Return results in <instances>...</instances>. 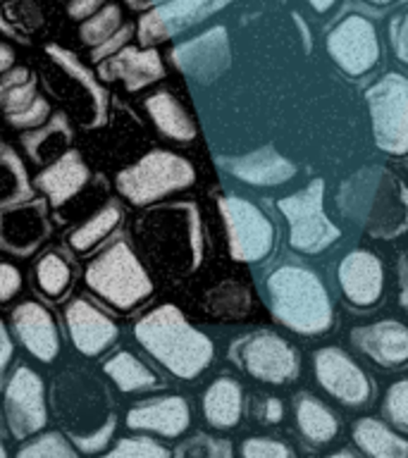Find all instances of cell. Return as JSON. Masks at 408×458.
<instances>
[{
	"label": "cell",
	"instance_id": "6da1fadb",
	"mask_svg": "<svg viewBox=\"0 0 408 458\" xmlns=\"http://www.w3.org/2000/svg\"><path fill=\"white\" fill-rule=\"evenodd\" d=\"M136 339L172 375L191 379L213 360V344L193 329L174 306L150 310L136 325Z\"/></svg>",
	"mask_w": 408,
	"mask_h": 458
},
{
	"label": "cell",
	"instance_id": "7a4b0ae2",
	"mask_svg": "<svg viewBox=\"0 0 408 458\" xmlns=\"http://www.w3.org/2000/svg\"><path fill=\"white\" fill-rule=\"evenodd\" d=\"M272 313L285 322L286 327L301 335H320L332 325V306L327 292L306 267H279L268 279Z\"/></svg>",
	"mask_w": 408,
	"mask_h": 458
},
{
	"label": "cell",
	"instance_id": "3957f363",
	"mask_svg": "<svg viewBox=\"0 0 408 458\" xmlns=\"http://www.w3.org/2000/svg\"><path fill=\"white\" fill-rule=\"evenodd\" d=\"M86 284L115 308H132L150 293V279L127 243H113L86 270Z\"/></svg>",
	"mask_w": 408,
	"mask_h": 458
},
{
	"label": "cell",
	"instance_id": "277c9868",
	"mask_svg": "<svg viewBox=\"0 0 408 458\" xmlns=\"http://www.w3.org/2000/svg\"><path fill=\"white\" fill-rule=\"evenodd\" d=\"M193 177H196L193 167L184 157L167 153V150H153L139 163L132 165L129 170L117 174V189L134 206H146L189 186Z\"/></svg>",
	"mask_w": 408,
	"mask_h": 458
},
{
	"label": "cell",
	"instance_id": "5b68a950",
	"mask_svg": "<svg viewBox=\"0 0 408 458\" xmlns=\"http://www.w3.org/2000/svg\"><path fill=\"white\" fill-rule=\"evenodd\" d=\"M322 179H315L303 191L286 196L277 203L289 222V242L301 253H322L339 239V229L322 210Z\"/></svg>",
	"mask_w": 408,
	"mask_h": 458
},
{
	"label": "cell",
	"instance_id": "8992f818",
	"mask_svg": "<svg viewBox=\"0 0 408 458\" xmlns=\"http://www.w3.org/2000/svg\"><path fill=\"white\" fill-rule=\"evenodd\" d=\"M372 114L375 141L382 150L404 156L408 148V81L392 72L365 93Z\"/></svg>",
	"mask_w": 408,
	"mask_h": 458
},
{
	"label": "cell",
	"instance_id": "52a82bcc",
	"mask_svg": "<svg viewBox=\"0 0 408 458\" xmlns=\"http://www.w3.org/2000/svg\"><path fill=\"white\" fill-rule=\"evenodd\" d=\"M220 210L225 225H227L232 256L236 260H246V263L263 260L275 242V229H272L270 220L253 203L236 199V196L222 199Z\"/></svg>",
	"mask_w": 408,
	"mask_h": 458
},
{
	"label": "cell",
	"instance_id": "ba28073f",
	"mask_svg": "<svg viewBox=\"0 0 408 458\" xmlns=\"http://www.w3.org/2000/svg\"><path fill=\"white\" fill-rule=\"evenodd\" d=\"M229 0H165L157 3L153 10L139 20V38L143 48H150L156 43L170 41L177 34L193 27L196 21L206 20Z\"/></svg>",
	"mask_w": 408,
	"mask_h": 458
},
{
	"label": "cell",
	"instance_id": "9c48e42d",
	"mask_svg": "<svg viewBox=\"0 0 408 458\" xmlns=\"http://www.w3.org/2000/svg\"><path fill=\"white\" fill-rule=\"evenodd\" d=\"M329 55L351 77H361L375 67L379 57L378 31L361 14H351L336 24L327 36Z\"/></svg>",
	"mask_w": 408,
	"mask_h": 458
},
{
	"label": "cell",
	"instance_id": "30bf717a",
	"mask_svg": "<svg viewBox=\"0 0 408 458\" xmlns=\"http://www.w3.org/2000/svg\"><path fill=\"white\" fill-rule=\"evenodd\" d=\"M5 413L17 439L34 435L46 425L43 382L34 370L17 368L5 389Z\"/></svg>",
	"mask_w": 408,
	"mask_h": 458
},
{
	"label": "cell",
	"instance_id": "8fae6325",
	"mask_svg": "<svg viewBox=\"0 0 408 458\" xmlns=\"http://www.w3.org/2000/svg\"><path fill=\"white\" fill-rule=\"evenodd\" d=\"M243 368L251 377L270 385H285L299 375V356L289 344L277 335L251 336L242 351Z\"/></svg>",
	"mask_w": 408,
	"mask_h": 458
},
{
	"label": "cell",
	"instance_id": "7c38bea8",
	"mask_svg": "<svg viewBox=\"0 0 408 458\" xmlns=\"http://www.w3.org/2000/svg\"><path fill=\"white\" fill-rule=\"evenodd\" d=\"M315 372H318V382L322 385V389L346 406H361L370 396V382L344 351H318Z\"/></svg>",
	"mask_w": 408,
	"mask_h": 458
},
{
	"label": "cell",
	"instance_id": "4fadbf2b",
	"mask_svg": "<svg viewBox=\"0 0 408 458\" xmlns=\"http://www.w3.org/2000/svg\"><path fill=\"white\" fill-rule=\"evenodd\" d=\"M172 63L193 79L208 81L227 70L229 64V38L225 27H215L191 41L179 43L172 50Z\"/></svg>",
	"mask_w": 408,
	"mask_h": 458
},
{
	"label": "cell",
	"instance_id": "5bb4252c",
	"mask_svg": "<svg viewBox=\"0 0 408 458\" xmlns=\"http://www.w3.org/2000/svg\"><path fill=\"white\" fill-rule=\"evenodd\" d=\"M98 74L107 81L122 79L129 91H136V89H143V86L153 84L163 77L165 67L160 63V55L153 48L124 46L106 60H100Z\"/></svg>",
	"mask_w": 408,
	"mask_h": 458
},
{
	"label": "cell",
	"instance_id": "9a60e30c",
	"mask_svg": "<svg viewBox=\"0 0 408 458\" xmlns=\"http://www.w3.org/2000/svg\"><path fill=\"white\" fill-rule=\"evenodd\" d=\"M339 282L346 299L356 306H372L382 296V263L368 250H353L339 265Z\"/></svg>",
	"mask_w": 408,
	"mask_h": 458
},
{
	"label": "cell",
	"instance_id": "2e32d148",
	"mask_svg": "<svg viewBox=\"0 0 408 458\" xmlns=\"http://www.w3.org/2000/svg\"><path fill=\"white\" fill-rule=\"evenodd\" d=\"M14 332L20 342L34 353L38 360H53L60 351V336L53 315L38 303H21L13 313Z\"/></svg>",
	"mask_w": 408,
	"mask_h": 458
},
{
	"label": "cell",
	"instance_id": "e0dca14e",
	"mask_svg": "<svg viewBox=\"0 0 408 458\" xmlns=\"http://www.w3.org/2000/svg\"><path fill=\"white\" fill-rule=\"evenodd\" d=\"M67 327H70L74 346L86 356H96L100 351H106L117 336V327L113 325V320L86 301L70 303Z\"/></svg>",
	"mask_w": 408,
	"mask_h": 458
},
{
	"label": "cell",
	"instance_id": "ac0fdd59",
	"mask_svg": "<svg viewBox=\"0 0 408 458\" xmlns=\"http://www.w3.org/2000/svg\"><path fill=\"white\" fill-rule=\"evenodd\" d=\"M353 342L365 356H370L378 365L396 368L408 358V332L396 320H382L370 327H361L353 332Z\"/></svg>",
	"mask_w": 408,
	"mask_h": 458
},
{
	"label": "cell",
	"instance_id": "d6986e66",
	"mask_svg": "<svg viewBox=\"0 0 408 458\" xmlns=\"http://www.w3.org/2000/svg\"><path fill=\"white\" fill-rule=\"evenodd\" d=\"M127 425L132 429H150L157 435L179 437L189 428V406L182 396L153 399L132 408L127 413Z\"/></svg>",
	"mask_w": 408,
	"mask_h": 458
},
{
	"label": "cell",
	"instance_id": "ffe728a7",
	"mask_svg": "<svg viewBox=\"0 0 408 458\" xmlns=\"http://www.w3.org/2000/svg\"><path fill=\"white\" fill-rule=\"evenodd\" d=\"M86 179H89V167L77 150H70L36 177V186L46 191L53 206H63L64 200H70L86 184Z\"/></svg>",
	"mask_w": 408,
	"mask_h": 458
},
{
	"label": "cell",
	"instance_id": "44dd1931",
	"mask_svg": "<svg viewBox=\"0 0 408 458\" xmlns=\"http://www.w3.org/2000/svg\"><path fill=\"white\" fill-rule=\"evenodd\" d=\"M232 172H234V177L243 179L249 184L275 186L289 182L293 177L296 167L286 157L275 153V150L263 148L232 160Z\"/></svg>",
	"mask_w": 408,
	"mask_h": 458
},
{
	"label": "cell",
	"instance_id": "7402d4cb",
	"mask_svg": "<svg viewBox=\"0 0 408 458\" xmlns=\"http://www.w3.org/2000/svg\"><path fill=\"white\" fill-rule=\"evenodd\" d=\"M146 107H149V114L156 122V127L165 136H170L174 141H191L193 136H196V127H193L191 117L186 114L184 107L179 106L167 91L153 93L146 100Z\"/></svg>",
	"mask_w": 408,
	"mask_h": 458
},
{
	"label": "cell",
	"instance_id": "603a6c76",
	"mask_svg": "<svg viewBox=\"0 0 408 458\" xmlns=\"http://www.w3.org/2000/svg\"><path fill=\"white\" fill-rule=\"evenodd\" d=\"M203 411L215 428H234L242 418V389L234 379L222 377L208 389Z\"/></svg>",
	"mask_w": 408,
	"mask_h": 458
},
{
	"label": "cell",
	"instance_id": "cb8c5ba5",
	"mask_svg": "<svg viewBox=\"0 0 408 458\" xmlns=\"http://www.w3.org/2000/svg\"><path fill=\"white\" fill-rule=\"evenodd\" d=\"M353 439L361 446L363 454L375 458H406L408 456V442L394 435L392 429L382 425L379 420L365 418L353 429Z\"/></svg>",
	"mask_w": 408,
	"mask_h": 458
},
{
	"label": "cell",
	"instance_id": "d4e9b609",
	"mask_svg": "<svg viewBox=\"0 0 408 458\" xmlns=\"http://www.w3.org/2000/svg\"><path fill=\"white\" fill-rule=\"evenodd\" d=\"M106 372L115 379V385L120 386L122 392H139V389H150L157 385V377L139 363L129 351H120L106 363Z\"/></svg>",
	"mask_w": 408,
	"mask_h": 458
},
{
	"label": "cell",
	"instance_id": "484cf974",
	"mask_svg": "<svg viewBox=\"0 0 408 458\" xmlns=\"http://www.w3.org/2000/svg\"><path fill=\"white\" fill-rule=\"evenodd\" d=\"M296 422L301 432L313 442H329L336 435V418L318 399L303 396L296 406Z\"/></svg>",
	"mask_w": 408,
	"mask_h": 458
},
{
	"label": "cell",
	"instance_id": "4316f807",
	"mask_svg": "<svg viewBox=\"0 0 408 458\" xmlns=\"http://www.w3.org/2000/svg\"><path fill=\"white\" fill-rule=\"evenodd\" d=\"M29 196H31V189H29V179L20 157L14 156L13 150H3L0 153V210L21 203Z\"/></svg>",
	"mask_w": 408,
	"mask_h": 458
},
{
	"label": "cell",
	"instance_id": "83f0119b",
	"mask_svg": "<svg viewBox=\"0 0 408 458\" xmlns=\"http://www.w3.org/2000/svg\"><path fill=\"white\" fill-rule=\"evenodd\" d=\"M120 217H122V213L117 206L103 208L98 215H93L91 220L84 222V225H81V227L74 232V234H72L70 243L77 250L93 249V246H96V243H98L103 236H107L110 232H113L115 225L120 222Z\"/></svg>",
	"mask_w": 408,
	"mask_h": 458
},
{
	"label": "cell",
	"instance_id": "f1b7e54d",
	"mask_svg": "<svg viewBox=\"0 0 408 458\" xmlns=\"http://www.w3.org/2000/svg\"><path fill=\"white\" fill-rule=\"evenodd\" d=\"M48 55L53 57L57 64H63L72 77H77L79 81L89 89V93H91L93 98V110H96V122H93V124H98V122L103 120V114H106V93H103V89L93 81L91 72L86 70L84 64L77 60V55H72L70 50L57 48V46H48Z\"/></svg>",
	"mask_w": 408,
	"mask_h": 458
},
{
	"label": "cell",
	"instance_id": "f546056e",
	"mask_svg": "<svg viewBox=\"0 0 408 458\" xmlns=\"http://www.w3.org/2000/svg\"><path fill=\"white\" fill-rule=\"evenodd\" d=\"M122 24V7L115 5V3H106L103 7H98L91 17H86L81 29H79V36L86 46H98L113 34L115 29Z\"/></svg>",
	"mask_w": 408,
	"mask_h": 458
},
{
	"label": "cell",
	"instance_id": "4dcf8cb0",
	"mask_svg": "<svg viewBox=\"0 0 408 458\" xmlns=\"http://www.w3.org/2000/svg\"><path fill=\"white\" fill-rule=\"evenodd\" d=\"M36 277H38V284L48 296H60L64 292V286L70 284V267L55 253H46L41 258V263L36 265Z\"/></svg>",
	"mask_w": 408,
	"mask_h": 458
},
{
	"label": "cell",
	"instance_id": "1f68e13d",
	"mask_svg": "<svg viewBox=\"0 0 408 458\" xmlns=\"http://www.w3.org/2000/svg\"><path fill=\"white\" fill-rule=\"evenodd\" d=\"M77 449H72L57 432L38 437L36 442L27 444L20 449V458H74Z\"/></svg>",
	"mask_w": 408,
	"mask_h": 458
},
{
	"label": "cell",
	"instance_id": "d6a6232c",
	"mask_svg": "<svg viewBox=\"0 0 408 458\" xmlns=\"http://www.w3.org/2000/svg\"><path fill=\"white\" fill-rule=\"evenodd\" d=\"M110 458H165L170 456V451L160 446L149 437H129L122 439L113 451H107Z\"/></svg>",
	"mask_w": 408,
	"mask_h": 458
},
{
	"label": "cell",
	"instance_id": "836d02e7",
	"mask_svg": "<svg viewBox=\"0 0 408 458\" xmlns=\"http://www.w3.org/2000/svg\"><path fill=\"white\" fill-rule=\"evenodd\" d=\"M387 418L399 429L408 428V379H399L385 399Z\"/></svg>",
	"mask_w": 408,
	"mask_h": 458
},
{
	"label": "cell",
	"instance_id": "e575fe53",
	"mask_svg": "<svg viewBox=\"0 0 408 458\" xmlns=\"http://www.w3.org/2000/svg\"><path fill=\"white\" fill-rule=\"evenodd\" d=\"M48 113H50L48 103L36 96L27 107H21V110H17V113L7 114V120L13 122L14 127L31 129V127H38V124H43V122L48 120Z\"/></svg>",
	"mask_w": 408,
	"mask_h": 458
},
{
	"label": "cell",
	"instance_id": "d590c367",
	"mask_svg": "<svg viewBox=\"0 0 408 458\" xmlns=\"http://www.w3.org/2000/svg\"><path fill=\"white\" fill-rule=\"evenodd\" d=\"M132 36H134V24H120L113 34L107 36L106 41L98 43V46H93V63H100V60H106V57H110L120 48H124V46L132 41Z\"/></svg>",
	"mask_w": 408,
	"mask_h": 458
},
{
	"label": "cell",
	"instance_id": "8d00e7d4",
	"mask_svg": "<svg viewBox=\"0 0 408 458\" xmlns=\"http://www.w3.org/2000/svg\"><path fill=\"white\" fill-rule=\"evenodd\" d=\"M34 98H36V84L31 81V79H27V81H21V84L7 89L3 100H0V106H3V110H5L7 114H10L21 110V107H27Z\"/></svg>",
	"mask_w": 408,
	"mask_h": 458
},
{
	"label": "cell",
	"instance_id": "74e56055",
	"mask_svg": "<svg viewBox=\"0 0 408 458\" xmlns=\"http://www.w3.org/2000/svg\"><path fill=\"white\" fill-rule=\"evenodd\" d=\"M242 454L246 458H286L289 456V449L285 444L272 442V439H249V442L242 446Z\"/></svg>",
	"mask_w": 408,
	"mask_h": 458
},
{
	"label": "cell",
	"instance_id": "f35d334b",
	"mask_svg": "<svg viewBox=\"0 0 408 458\" xmlns=\"http://www.w3.org/2000/svg\"><path fill=\"white\" fill-rule=\"evenodd\" d=\"M60 131H70V129H67V122H64V117L55 114V117L50 120V124H48V129H46V131H34V134H24V136H21V141H24V146H27V148H29V153L34 156L36 148H38V146H41V143L46 141V139H53V136L60 134Z\"/></svg>",
	"mask_w": 408,
	"mask_h": 458
},
{
	"label": "cell",
	"instance_id": "ab89813d",
	"mask_svg": "<svg viewBox=\"0 0 408 458\" xmlns=\"http://www.w3.org/2000/svg\"><path fill=\"white\" fill-rule=\"evenodd\" d=\"M21 277L17 267L7 263H0V301H10L14 293L20 292Z\"/></svg>",
	"mask_w": 408,
	"mask_h": 458
},
{
	"label": "cell",
	"instance_id": "60d3db41",
	"mask_svg": "<svg viewBox=\"0 0 408 458\" xmlns=\"http://www.w3.org/2000/svg\"><path fill=\"white\" fill-rule=\"evenodd\" d=\"M113 432H115V420H107L106 428L98 429L96 435H93V437H79V439H74V444H77L81 451H89V454H91V451H100L107 442H110Z\"/></svg>",
	"mask_w": 408,
	"mask_h": 458
},
{
	"label": "cell",
	"instance_id": "b9f144b4",
	"mask_svg": "<svg viewBox=\"0 0 408 458\" xmlns=\"http://www.w3.org/2000/svg\"><path fill=\"white\" fill-rule=\"evenodd\" d=\"M389 34H392V41H394V48H396V55H399L401 63H406V60H408V53H406L408 27H406V17H404V14L394 17L392 27H389Z\"/></svg>",
	"mask_w": 408,
	"mask_h": 458
},
{
	"label": "cell",
	"instance_id": "7bdbcfd3",
	"mask_svg": "<svg viewBox=\"0 0 408 458\" xmlns=\"http://www.w3.org/2000/svg\"><path fill=\"white\" fill-rule=\"evenodd\" d=\"M103 5H106V0H67V13H70L72 20L84 21Z\"/></svg>",
	"mask_w": 408,
	"mask_h": 458
},
{
	"label": "cell",
	"instance_id": "ee69618b",
	"mask_svg": "<svg viewBox=\"0 0 408 458\" xmlns=\"http://www.w3.org/2000/svg\"><path fill=\"white\" fill-rule=\"evenodd\" d=\"M10 358H13V342H10V335H7L5 325L0 320V375H3V370H5L7 363H10Z\"/></svg>",
	"mask_w": 408,
	"mask_h": 458
},
{
	"label": "cell",
	"instance_id": "f6af8a7d",
	"mask_svg": "<svg viewBox=\"0 0 408 458\" xmlns=\"http://www.w3.org/2000/svg\"><path fill=\"white\" fill-rule=\"evenodd\" d=\"M29 72L27 70H13L7 72V77L0 81V100H3V96H5L7 89H13V86L21 84V81H27Z\"/></svg>",
	"mask_w": 408,
	"mask_h": 458
},
{
	"label": "cell",
	"instance_id": "bcb514c9",
	"mask_svg": "<svg viewBox=\"0 0 408 458\" xmlns=\"http://www.w3.org/2000/svg\"><path fill=\"white\" fill-rule=\"evenodd\" d=\"M13 63H14L13 48H10V46H5V43H0V74L10 70V67H13Z\"/></svg>",
	"mask_w": 408,
	"mask_h": 458
},
{
	"label": "cell",
	"instance_id": "7dc6e473",
	"mask_svg": "<svg viewBox=\"0 0 408 458\" xmlns=\"http://www.w3.org/2000/svg\"><path fill=\"white\" fill-rule=\"evenodd\" d=\"M265 420L279 422L282 420V403L277 399H268V411H265Z\"/></svg>",
	"mask_w": 408,
	"mask_h": 458
},
{
	"label": "cell",
	"instance_id": "c3c4849f",
	"mask_svg": "<svg viewBox=\"0 0 408 458\" xmlns=\"http://www.w3.org/2000/svg\"><path fill=\"white\" fill-rule=\"evenodd\" d=\"M308 3H310L315 13H327L329 7L335 5V0H308Z\"/></svg>",
	"mask_w": 408,
	"mask_h": 458
},
{
	"label": "cell",
	"instance_id": "681fc988",
	"mask_svg": "<svg viewBox=\"0 0 408 458\" xmlns=\"http://www.w3.org/2000/svg\"><path fill=\"white\" fill-rule=\"evenodd\" d=\"M157 3H160V0H129V5L136 7V10H139V7H146V5H157Z\"/></svg>",
	"mask_w": 408,
	"mask_h": 458
},
{
	"label": "cell",
	"instance_id": "f907efd6",
	"mask_svg": "<svg viewBox=\"0 0 408 458\" xmlns=\"http://www.w3.org/2000/svg\"><path fill=\"white\" fill-rule=\"evenodd\" d=\"M365 3H370V5H389L394 0H365Z\"/></svg>",
	"mask_w": 408,
	"mask_h": 458
},
{
	"label": "cell",
	"instance_id": "816d5d0a",
	"mask_svg": "<svg viewBox=\"0 0 408 458\" xmlns=\"http://www.w3.org/2000/svg\"><path fill=\"white\" fill-rule=\"evenodd\" d=\"M5 456V449H3V446H0V458Z\"/></svg>",
	"mask_w": 408,
	"mask_h": 458
}]
</instances>
